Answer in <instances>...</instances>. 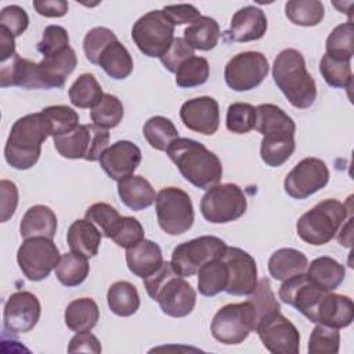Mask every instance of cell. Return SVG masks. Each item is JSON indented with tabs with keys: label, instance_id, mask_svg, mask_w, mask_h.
Instances as JSON below:
<instances>
[{
	"label": "cell",
	"instance_id": "obj_1",
	"mask_svg": "<svg viewBox=\"0 0 354 354\" xmlns=\"http://www.w3.org/2000/svg\"><path fill=\"white\" fill-rule=\"evenodd\" d=\"M166 152L181 176L196 188L209 189L220 183L223 176L221 160L202 142L178 137Z\"/></svg>",
	"mask_w": 354,
	"mask_h": 354
},
{
	"label": "cell",
	"instance_id": "obj_2",
	"mask_svg": "<svg viewBox=\"0 0 354 354\" xmlns=\"http://www.w3.org/2000/svg\"><path fill=\"white\" fill-rule=\"evenodd\" d=\"M51 136V127L43 112L29 113L14 122L4 147L7 163L17 170L35 166L41 153V144Z\"/></svg>",
	"mask_w": 354,
	"mask_h": 354
},
{
	"label": "cell",
	"instance_id": "obj_3",
	"mask_svg": "<svg viewBox=\"0 0 354 354\" xmlns=\"http://www.w3.org/2000/svg\"><path fill=\"white\" fill-rule=\"evenodd\" d=\"M144 288L149 297L158 301L160 310L169 317H185L195 307V289L184 277L176 272L171 261H163L153 274L144 278Z\"/></svg>",
	"mask_w": 354,
	"mask_h": 354
},
{
	"label": "cell",
	"instance_id": "obj_4",
	"mask_svg": "<svg viewBox=\"0 0 354 354\" xmlns=\"http://www.w3.org/2000/svg\"><path fill=\"white\" fill-rule=\"evenodd\" d=\"M272 77L286 100L297 109L313 106L317 100V84L306 69L304 57L295 48L282 50L272 65Z\"/></svg>",
	"mask_w": 354,
	"mask_h": 354
},
{
	"label": "cell",
	"instance_id": "obj_5",
	"mask_svg": "<svg viewBox=\"0 0 354 354\" xmlns=\"http://www.w3.org/2000/svg\"><path fill=\"white\" fill-rule=\"evenodd\" d=\"M347 214H351V209L337 199L321 201L297 220V235L313 246L325 245L333 239Z\"/></svg>",
	"mask_w": 354,
	"mask_h": 354
},
{
	"label": "cell",
	"instance_id": "obj_6",
	"mask_svg": "<svg viewBox=\"0 0 354 354\" xmlns=\"http://www.w3.org/2000/svg\"><path fill=\"white\" fill-rule=\"evenodd\" d=\"M257 315L253 304L231 303L221 307L213 317L210 330L223 344H239L256 329Z\"/></svg>",
	"mask_w": 354,
	"mask_h": 354
},
{
	"label": "cell",
	"instance_id": "obj_7",
	"mask_svg": "<svg viewBox=\"0 0 354 354\" xmlns=\"http://www.w3.org/2000/svg\"><path fill=\"white\" fill-rule=\"evenodd\" d=\"M248 201L242 188L232 183L217 184L201 199V213L212 224H227L242 217Z\"/></svg>",
	"mask_w": 354,
	"mask_h": 354
},
{
	"label": "cell",
	"instance_id": "obj_8",
	"mask_svg": "<svg viewBox=\"0 0 354 354\" xmlns=\"http://www.w3.org/2000/svg\"><path fill=\"white\" fill-rule=\"evenodd\" d=\"M58 153L66 159L95 162L109 147V133L95 124H79L73 131L53 138Z\"/></svg>",
	"mask_w": 354,
	"mask_h": 354
},
{
	"label": "cell",
	"instance_id": "obj_9",
	"mask_svg": "<svg viewBox=\"0 0 354 354\" xmlns=\"http://www.w3.org/2000/svg\"><path fill=\"white\" fill-rule=\"evenodd\" d=\"M158 224L169 235H181L194 224V206L189 195L177 188L166 187L155 199Z\"/></svg>",
	"mask_w": 354,
	"mask_h": 354
},
{
	"label": "cell",
	"instance_id": "obj_10",
	"mask_svg": "<svg viewBox=\"0 0 354 354\" xmlns=\"http://www.w3.org/2000/svg\"><path fill=\"white\" fill-rule=\"evenodd\" d=\"M131 39L144 55L160 58L174 40V25L163 15L162 10H153L134 22Z\"/></svg>",
	"mask_w": 354,
	"mask_h": 354
},
{
	"label": "cell",
	"instance_id": "obj_11",
	"mask_svg": "<svg viewBox=\"0 0 354 354\" xmlns=\"http://www.w3.org/2000/svg\"><path fill=\"white\" fill-rule=\"evenodd\" d=\"M225 242L213 235H203L177 245L171 253V266L181 277H191L199 268L225 252Z\"/></svg>",
	"mask_w": 354,
	"mask_h": 354
},
{
	"label": "cell",
	"instance_id": "obj_12",
	"mask_svg": "<svg viewBox=\"0 0 354 354\" xmlns=\"http://www.w3.org/2000/svg\"><path fill=\"white\" fill-rule=\"evenodd\" d=\"M59 250L48 238H29L22 242L17 252V261L22 274L29 281H43L57 267Z\"/></svg>",
	"mask_w": 354,
	"mask_h": 354
},
{
	"label": "cell",
	"instance_id": "obj_13",
	"mask_svg": "<svg viewBox=\"0 0 354 354\" xmlns=\"http://www.w3.org/2000/svg\"><path fill=\"white\" fill-rule=\"evenodd\" d=\"M263 346L272 354H297L300 333L297 328L281 314L274 311L259 318L254 329Z\"/></svg>",
	"mask_w": 354,
	"mask_h": 354
},
{
	"label": "cell",
	"instance_id": "obj_14",
	"mask_svg": "<svg viewBox=\"0 0 354 354\" xmlns=\"http://www.w3.org/2000/svg\"><path fill=\"white\" fill-rule=\"evenodd\" d=\"M270 65L263 53L243 51L234 55L224 68V79L234 91H249L268 75Z\"/></svg>",
	"mask_w": 354,
	"mask_h": 354
},
{
	"label": "cell",
	"instance_id": "obj_15",
	"mask_svg": "<svg viewBox=\"0 0 354 354\" xmlns=\"http://www.w3.org/2000/svg\"><path fill=\"white\" fill-rule=\"evenodd\" d=\"M329 169L319 158H304L285 177V192L295 199H306L326 187Z\"/></svg>",
	"mask_w": 354,
	"mask_h": 354
},
{
	"label": "cell",
	"instance_id": "obj_16",
	"mask_svg": "<svg viewBox=\"0 0 354 354\" xmlns=\"http://www.w3.org/2000/svg\"><path fill=\"white\" fill-rule=\"evenodd\" d=\"M221 259L227 264L228 283L224 292L234 296H249L257 285V266L243 249L227 246Z\"/></svg>",
	"mask_w": 354,
	"mask_h": 354
},
{
	"label": "cell",
	"instance_id": "obj_17",
	"mask_svg": "<svg viewBox=\"0 0 354 354\" xmlns=\"http://www.w3.org/2000/svg\"><path fill=\"white\" fill-rule=\"evenodd\" d=\"M40 311L41 307L36 295L26 290L15 292L4 304V329L11 333H26L36 326Z\"/></svg>",
	"mask_w": 354,
	"mask_h": 354
},
{
	"label": "cell",
	"instance_id": "obj_18",
	"mask_svg": "<svg viewBox=\"0 0 354 354\" xmlns=\"http://www.w3.org/2000/svg\"><path fill=\"white\" fill-rule=\"evenodd\" d=\"M184 126L203 136H213L220 124L218 102L207 95L185 101L180 108Z\"/></svg>",
	"mask_w": 354,
	"mask_h": 354
},
{
	"label": "cell",
	"instance_id": "obj_19",
	"mask_svg": "<svg viewBox=\"0 0 354 354\" xmlns=\"http://www.w3.org/2000/svg\"><path fill=\"white\" fill-rule=\"evenodd\" d=\"M141 149L129 140H120L109 145L100 156V166L115 181L133 176L141 163Z\"/></svg>",
	"mask_w": 354,
	"mask_h": 354
},
{
	"label": "cell",
	"instance_id": "obj_20",
	"mask_svg": "<svg viewBox=\"0 0 354 354\" xmlns=\"http://www.w3.org/2000/svg\"><path fill=\"white\" fill-rule=\"evenodd\" d=\"M306 318L314 324L346 328L354 319V304L348 296L326 290Z\"/></svg>",
	"mask_w": 354,
	"mask_h": 354
},
{
	"label": "cell",
	"instance_id": "obj_21",
	"mask_svg": "<svg viewBox=\"0 0 354 354\" xmlns=\"http://www.w3.org/2000/svg\"><path fill=\"white\" fill-rule=\"evenodd\" d=\"M325 292L326 290L317 286L307 274L301 272L285 279L279 286L278 296L281 301L295 307L307 317Z\"/></svg>",
	"mask_w": 354,
	"mask_h": 354
},
{
	"label": "cell",
	"instance_id": "obj_22",
	"mask_svg": "<svg viewBox=\"0 0 354 354\" xmlns=\"http://www.w3.org/2000/svg\"><path fill=\"white\" fill-rule=\"evenodd\" d=\"M267 32V17L256 6L239 8L231 19L228 35L234 41L248 43L261 39Z\"/></svg>",
	"mask_w": 354,
	"mask_h": 354
},
{
	"label": "cell",
	"instance_id": "obj_23",
	"mask_svg": "<svg viewBox=\"0 0 354 354\" xmlns=\"http://www.w3.org/2000/svg\"><path fill=\"white\" fill-rule=\"evenodd\" d=\"M40 77L44 88H58L65 84L66 77L73 72L77 65V57L72 47H66L65 50L50 55L43 57V59L37 64Z\"/></svg>",
	"mask_w": 354,
	"mask_h": 354
},
{
	"label": "cell",
	"instance_id": "obj_24",
	"mask_svg": "<svg viewBox=\"0 0 354 354\" xmlns=\"http://www.w3.org/2000/svg\"><path fill=\"white\" fill-rule=\"evenodd\" d=\"M126 263L130 272L144 279L163 264V254L158 243L144 238L137 245L126 249Z\"/></svg>",
	"mask_w": 354,
	"mask_h": 354
},
{
	"label": "cell",
	"instance_id": "obj_25",
	"mask_svg": "<svg viewBox=\"0 0 354 354\" xmlns=\"http://www.w3.org/2000/svg\"><path fill=\"white\" fill-rule=\"evenodd\" d=\"M57 231V216L44 205H35L29 207L22 216L19 232L24 239L29 238H48L53 239Z\"/></svg>",
	"mask_w": 354,
	"mask_h": 354
},
{
	"label": "cell",
	"instance_id": "obj_26",
	"mask_svg": "<svg viewBox=\"0 0 354 354\" xmlns=\"http://www.w3.org/2000/svg\"><path fill=\"white\" fill-rule=\"evenodd\" d=\"M118 194L120 201L131 210H142L149 207L155 199L156 194L151 183L142 176H130L118 181Z\"/></svg>",
	"mask_w": 354,
	"mask_h": 354
},
{
	"label": "cell",
	"instance_id": "obj_27",
	"mask_svg": "<svg viewBox=\"0 0 354 354\" xmlns=\"http://www.w3.org/2000/svg\"><path fill=\"white\" fill-rule=\"evenodd\" d=\"M66 242L73 253H79L87 259L94 257L98 253V248L101 243V232L88 220H76L71 224Z\"/></svg>",
	"mask_w": 354,
	"mask_h": 354
},
{
	"label": "cell",
	"instance_id": "obj_28",
	"mask_svg": "<svg viewBox=\"0 0 354 354\" xmlns=\"http://www.w3.org/2000/svg\"><path fill=\"white\" fill-rule=\"evenodd\" d=\"M308 260L306 254L293 248H281L275 250L268 260V271L274 279L285 281L307 270Z\"/></svg>",
	"mask_w": 354,
	"mask_h": 354
},
{
	"label": "cell",
	"instance_id": "obj_29",
	"mask_svg": "<svg viewBox=\"0 0 354 354\" xmlns=\"http://www.w3.org/2000/svg\"><path fill=\"white\" fill-rule=\"evenodd\" d=\"M307 277L321 289L333 292L344 281L346 268L329 256L314 259L307 267Z\"/></svg>",
	"mask_w": 354,
	"mask_h": 354
},
{
	"label": "cell",
	"instance_id": "obj_30",
	"mask_svg": "<svg viewBox=\"0 0 354 354\" xmlns=\"http://www.w3.org/2000/svg\"><path fill=\"white\" fill-rule=\"evenodd\" d=\"M254 129L263 136L277 133H296V124L293 119L283 109L274 104H261L256 106Z\"/></svg>",
	"mask_w": 354,
	"mask_h": 354
},
{
	"label": "cell",
	"instance_id": "obj_31",
	"mask_svg": "<svg viewBox=\"0 0 354 354\" xmlns=\"http://www.w3.org/2000/svg\"><path fill=\"white\" fill-rule=\"evenodd\" d=\"M65 324L73 332L91 330L100 319V310L97 303L90 297H80L72 300L65 308Z\"/></svg>",
	"mask_w": 354,
	"mask_h": 354
},
{
	"label": "cell",
	"instance_id": "obj_32",
	"mask_svg": "<svg viewBox=\"0 0 354 354\" xmlns=\"http://www.w3.org/2000/svg\"><path fill=\"white\" fill-rule=\"evenodd\" d=\"M183 39L194 50L209 51L218 43L220 26L216 19L201 15L196 21L185 28Z\"/></svg>",
	"mask_w": 354,
	"mask_h": 354
},
{
	"label": "cell",
	"instance_id": "obj_33",
	"mask_svg": "<svg viewBox=\"0 0 354 354\" xmlns=\"http://www.w3.org/2000/svg\"><path fill=\"white\" fill-rule=\"evenodd\" d=\"M295 148V134H267L260 144V158L267 166L279 167L292 156Z\"/></svg>",
	"mask_w": 354,
	"mask_h": 354
},
{
	"label": "cell",
	"instance_id": "obj_34",
	"mask_svg": "<svg viewBox=\"0 0 354 354\" xmlns=\"http://www.w3.org/2000/svg\"><path fill=\"white\" fill-rule=\"evenodd\" d=\"M98 65L109 77L116 80L129 77L134 66L129 50L119 40H115L105 47L100 57Z\"/></svg>",
	"mask_w": 354,
	"mask_h": 354
},
{
	"label": "cell",
	"instance_id": "obj_35",
	"mask_svg": "<svg viewBox=\"0 0 354 354\" xmlns=\"http://www.w3.org/2000/svg\"><path fill=\"white\" fill-rule=\"evenodd\" d=\"M109 310L119 317H130L140 308V295L137 288L127 281L112 283L106 293Z\"/></svg>",
	"mask_w": 354,
	"mask_h": 354
},
{
	"label": "cell",
	"instance_id": "obj_36",
	"mask_svg": "<svg viewBox=\"0 0 354 354\" xmlns=\"http://www.w3.org/2000/svg\"><path fill=\"white\" fill-rule=\"evenodd\" d=\"M196 274L201 295L212 297L225 290L228 283V270L221 257L203 264Z\"/></svg>",
	"mask_w": 354,
	"mask_h": 354
},
{
	"label": "cell",
	"instance_id": "obj_37",
	"mask_svg": "<svg viewBox=\"0 0 354 354\" xmlns=\"http://www.w3.org/2000/svg\"><path fill=\"white\" fill-rule=\"evenodd\" d=\"M88 271L90 264L87 261V257L73 252L62 254L55 267V275L58 281L68 288L77 286L84 282Z\"/></svg>",
	"mask_w": 354,
	"mask_h": 354
},
{
	"label": "cell",
	"instance_id": "obj_38",
	"mask_svg": "<svg viewBox=\"0 0 354 354\" xmlns=\"http://www.w3.org/2000/svg\"><path fill=\"white\" fill-rule=\"evenodd\" d=\"M71 104L76 108H94L102 98V87L93 73H82L69 87Z\"/></svg>",
	"mask_w": 354,
	"mask_h": 354
},
{
	"label": "cell",
	"instance_id": "obj_39",
	"mask_svg": "<svg viewBox=\"0 0 354 354\" xmlns=\"http://www.w3.org/2000/svg\"><path fill=\"white\" fill-rule=\"evenodd\" d=\"M142 134L147 142L158 151H167L170 144L178 138V131L174 123L169 118L160 115L152 116L145 122Z\"/></svg>",
	"mask_w": 354,
	"mask_h": 354
},
{
	"label": "cell",
	"instance_id": "obj_40",
	"mask_svg": "<svg viewBox=\"0 0 354 354\" xmlns=\"http://www.w3.org/2000/svg\"><path fill=\"white\" fill-rule=\"evenodd\" d=\"M285 15L295 25L317 26L325 17V8L318 0H290L285 4Z\"/></svg>",
	"mask_w": 354,
	"mask_h": 354
},
{
	"label": "cell",
	"instance_id": "obj_41",
	"mask_svg": "<svg viewBox=\"0 0 354 354\" xmlns=\"http://www.w3.org/2000/svg\"><path fill=\"white\" fill-rule=\"evenodd\" d=\"M328 55L351 61L354 55V25L351 21L337 25L328 36L325 44Z\"/></svg>",
	"mask_w": 354,
	"mask_h": 354
},
{
	"label": "cell",
	"instance_id": "obj_42",
	"mask_svg": "<svg viewBox=\"0 0 354 354\" xmlns=\"http://www.w3.org/2000/svg\"><path fill=\"white\" fill-rule=\"evenodd\" d=\"M123 104L116 95L104 93L101 101L91 108L90 118L93 120V124L101 127V129H113L116 127L122 119H123Z\"/></svg>",
	"mask_w": 354,
	"mask_h": 354
},
{
	"label": "cell",
	"instance_id": "obj_43",
	"mask_svg": "<svg viewBox=\"0 0 354 354\" xmlns=\"http://www.w3.org/2000/svg\"><path fill=\"white\" fill-rule=\"evenodd\" d=\"M209 62L203 57L192 55L187 58L176 71V84L181 88H191L207 82Z\"/></svg>",
	"mask_w": 354,
	"mask_h": 354
},
{
	"label": "cell",
	"instance_id": "obj_44",
	"mask_svg": "<svg viewBox=\"0 0 354 354\" xmlns=\"http://www.w3.org/2000/svg\"><path fill=\"white\" fill-rule=\"evenodd\" d=\"M319 72L324 80L336 88H346L351 86L353 75L350 61L333 58L328 54H324L319 62Z\"/></svg>",
	"mask_w": 354,
	"mask_h": 354
},
{
	"label": "cell",
	"instance_id": "obj_45",
	"mask_svg": "<svg viewBox=\"0 0 354 354\" xmlns=\"http://www.w3.org/2000/svg\"><path fill=\"white\" fill-rule=\"evenodd\" d=\"M41 112L50 123L53 137L71 133L79 126V115L71 106L51 105L41 109Z\"/></svg>",
	"mask_w": 354,
	"mask_h": 354
},
{
	"label": "cell",
	"instance_id": "obj_46",
	"mask_svg": "<svg viewBox=\"0 0 354 354\" xmlns=\"http://www.w3.org/2000/svg\"><path fill=\"white\" fill-rule=\"evenodd\" d=\"M340 347V333L337 328L317 324L308 339L310 354H337Z\"/></svg>",
	"mask_w": 354,
	"mask_h": 354
},
{
	"label": "cell",
	"instance_id": "obj_47",
	"mask_svg": "<svg viewBox=\"0 0 354 354\" xmlns=\"http://www.w3.org/2000/svg\"><path fill=\"white\" fill-rule=\"evenodd\" d=\"M256 108L248 102H234L227 109L225 126L231 133L245 134L254 129Z\"/></svg>",
	"mask_w": 354,
	"mask_h": 354
},
{
	"label": "cell",
	"instance_id": "obj_48",
	"mask_svg": "<svg viewBox=\"0 0 354 354\" xmlns=\"http://www.w3.org/2000/svg\"><path fill=\"white\" fill-rule=\"evenodd\" d=\"M109 239H112L118 246L129 249L144 239V228L137 218L122 216L111 232Z\"/></svg>",
	"mask_w": 354,
	"mask_h": 354
},
{
	"label": "cell",
	"instance_id": "obj_49",
	"mask_svg": "<svg viewBox=\"0 0 354 354\" xmlns=\"http://www.w3.org/2000/svg\"><path fill=\"white\" fill-rule=\"evenodd\" d=\"M115 40H118L116 35L105 26H95L90 29L83 39V50H84L86 58L91 64L98 65L102 51L108 44H111Z\"/></svg>",
	"mask_w": 354,
	"mask_h": 354
},
{
	"label": "cell",
	"instance_id": "obj_50",
	"mask_svg": "<svg viewBox=\"0 0 354 354\" xmlns=\"http://www.w3.org/2000/svg\"><path fill=\"white\" fill-rule=\"evenodd\" d=\"M84 217H86V220L91 221L94 225H97V228L101 230V232L106 238H109L111 232L113 231L115 225L118 224V221L120 220L122 216L113 206H111L105 202H98V203L91 205L86 210Z\"/></svg>",
	"mask_w": 354,
	"mask_h": 354
},
{
	"label": "cell",
	"instance_id": "obj_51",
	"mask_svg": "<svg viewBox=\"0 0 354 354\" xmlns=\"http://www.w3.org/2000/svg\"><path fill=\"white\" fill-rule=\"evenodd\" d=\"M248 300L253 304V307L256 310L257 321H259V318H261L266 314L281 310L279 303L271 289V283H270L268 278H261L257 282L254 290L249 295Z\"/></svg>",
	"mask_w": 354,
	"mask_h": 354
},
{
	"label": "cell",
	"instance_id": "obj_52",
	"mask_svg": "<svg viewBox=\"0 0 354 354\" xmlns=\"http://www.w3.org/2000/svg\"><path fill=\"white\" fill-rule=\"evenodd\" d=\"M69 47V36L65 28L59 25H48L41 36V40L37 43V51L43 57L54 55Z\"/></svg>",
	"mask_w": 354,
	"mask_h": 354
},
{
	"label": "cell",
	"instance_id": "obj_53",
	"mask_svg": "<svg viewBox=\"0 0 354 354\" xmlns=\"http://www.w3.org/2000/svg\"><path fill=\"white\" fill-rule=\"evenodd\" d=\"M29 25L26 11L15 4L7 6L0 12V26L6 28L14 37L21 36Z\"/></svg>",
	"mask_w": 354,
	"mask_h": 354
},
{
	"label": "cell",
	"instance_id": "obj_54",
	"mask_svg": "<svg viewBox=\"0 0 354 354\" xmlns=\"http://www.w3.org/2000/svg\"><path fill=\"white\" fill-rule=\"evenodd\" d=\"M192 55H195L194 48L189 47L183 37H174L169 50L159 59L169 72L176 73L180 64Z\"/></svg>",
	"mask_w": 354,
	"mask_h": 354
},
{
	"label": "cell",
	"instance_id": "obj_55",
	"mask_svg": "<svg viewBox=\"0 0 354 354\" xmlns=\"http://www.w3.org/2000/svg\"><path fill=\"white\" fill-rule=\"evenodd\" d=\"M0 220L8 221L15 213L18 205V188L15 183L8 180L0 181Z\"/></svg>",
	"mask_w": 354,
	"mask_h": 354
},
{
	"label": "cell",
	"instance_id": "obj_56",
	"mask_svg": "<svg viewBox=\"0 0 354 354\" xmlns=\"http://www.w3.org/2000/svg\"><path fill=\"white\" fill-rule=\"evenodd\" d=\"M163 15L176 26L184 24H192L201 17L198 8L192 4H171L162 8Z\"/></svg>",
	"mask_w": 354,
	"mask_h": 354
},
{
	"label": "cell",
	"instance_id": "obj_57",
	"mask_svg": "<svg viewBox=\"0 0 354 354\" xmlns=\"http://www.w3.org/2000/svg\"><path fill=\"white\" fill-rule=\"evenodd\" d=\"M68 353H101V344L97 336L90 333V330L86 332H77L69 342Z\"/></svg>",
	"mask_w": 354,
	"mask_h": 354
},
{
	"label": "cell",
	"instance_id": "obj_58",
	"mask_svg": "<svg viewBox=\"0 0 354 354\" xmlns=\"http://www.w3.org/2000/svg\"><path fill=\"white\" fill-rule=\"evenodd\" d=\"M68 1L64 0H35L33 8L37 14L47 18H59L68 12Z\"/></svg>",
	"mask_w": 354,
	"mask_h": 354
},
{
	"label": "cell",
	"instance_id": "obj_59",
	"mask_svg": "<svg viewBox=\"0 0 354 354\" xmlns=\"http://www.w3.org/2000/svg\"><path fill=\"white\" fill-rule=\"evenodd\" d=\"M15 37L0 26V61L1 64L11 59L15 55Z\"/></svg>",
	"mask_w": 354,
	"mask_h": 354
}]
</instances>
